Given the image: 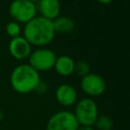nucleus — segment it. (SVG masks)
Here are the masks:
<instances>
[{
	"mask_svg": "<svg viewBox=\"0 0 130 130\" xmlns=\"http://www.w3.org/2000/svg\"><path fill=\"white\" fill-rule=\"evenodd\" d=\"M53 21L43 16H36L25 23L23 28V38L31 45L44 47L49 45L55 38Z\"/></svg>",
	"mask_w": 130,
	"mask_h": 130,
	"instance_id": "1",
	"label": "nucleus"
},
{
	"mask_svg": "<svg viewBox=\"0 0 130 130\" xmlns=\"http://www.w3.org/2000/svg\"><path fill=\"white\" fill-rule=\"evenodd\" d=\"M41 83L40 73L29 64H21L16 66L10 75L11 87L18 93H29L35 91Z\"/></svg>",
	"mask_w": 130,
	"mask_h": 130,
	"instance_id": "2",
	"label": "nucleus"
},
{
	"mask_svg": "<svg viewBox=\"0 0 130 130\" xmlns=\"http://www.w3.org/2000/svg\"><path fill=\"white\" fill-rule=\"evenodd\" d=\"M72 113L79 126L92 127L99 116V108L91 98H83L76 102Z\"/></svg>",
	"mask_w": 130,
	"mask_h": 130,
	"instance_id": "3",
	"label": "nucleus"
},
{
	"mask_svg": "<svg viewBox=\"0 0 130 130\" xmlns=\"http://www.w3.org/2000/svg\"><path fill=\"white\" fill-rule=\"evenodd\" d=\"M9 13L14 21L25 24L37 16V5L29 0H13L9 5Z\"/></svg>",
	"mask_w": 130,
	"mask_h": 130,
	"instance_id": "4",
	"label": "nucleus"
},
{
	"mask_svg": "<svg viewBox=\"0 0 130 130\" xmlns=\"http://www.w3.org/2000/svg\"><path fill=\"white\" fill-rule=\"evenodd\" d=\"M56 58L57 56L52 50L41 48L31 51L28 57V64L40 73L41 71H48L54 68Z\"/></svg>",
	"mask_w": 130,
	"mask_h": 130,
	"instance_id": "5",
	"label": "nucleus"
},
{
	"mask_svg": "<svg viewBox=\"0 0 130 130\" xmlns=\"http://www.w3.org/2000/svg\"><path fill=\"white\" fill-rule=\"evenodd\" d=\"M78 123L70 111H59L53 114L47 121L46 130H76Z\"/></svg>",
	"mask_w": 130,
	"mask_h": 130,
	"instance_id": "6",
	"label": "nucleus"
},
{
	"mask_svg": "<svg viewBox=\"0 0 130 130\" xmlns=\"http://www.w3.org/2000/svg\"><path fill=\"white\" fill-rule=\"evenodd\" d=\"M80 87L82 91L89 98L100 96L106 91L107 83L101 75L95 73H89L81 78Z\"/></svg>",
	"mask_w": 130,
	"mask_h": 130,
	"instance_id": "7",
	"label": "nucleus"
},
{
	"mask_svg": "<svg viewBox=\"0 0 130 130\" xmlns=\"http://www.w3.org/2000/svg\"><path fill=\"white\" fill-rule=\"evenodd\" d=\"M10 55L16 60H24L29 57L31 53V45L22 37H16L10 40L8 44Z\"/></svg>",
	"mask_w": 130,
	"mask_h": 130,
	"instance_id": "8",
	"label": "nucleus"
},
{
	"mask_svg": "<svg viewBox=\"0 0 130 130\" xmlns=\"http://www.w3.org/2000/svg\"><path fill=\"white\" fill-rule=\"evenodd\" d=\"M55 98L61 106L71 107L77 102V91L72 85L63 83L57 87L55 91Z\"/></svg>",
	"mask_w": 130,
	"mask_h": 130,
	"instance_id": "9",
	"label": "nucleus"
},
{
	"mask_svg": "<svg viewBox=\"0 0 130 130\" xmlns=\"http://www.w3.org/2000/svg\"><path fill=\"white\" fill-rule=\"evenodd\" d=\"M38 7L41 16L52 21L59 16L61 11V3L59 0H39Z\"/></svg>",
	"mask_w": 130,
	"mask_h": 130,
	"instance_id": "10",
	"label": "nucleus"
},
{
	"mask_svg": "<svg viewBox=\"0 0 130 130\" xmlns=\"http://www.w3.org/2000/svg\"><path fill=\"white\" fill-rule=\"evenodd\" d=\"M75 62L74 60L67 55H61L56 58L54 68L56 72L61 76H70L74 73Z\"/></svg>",
	"mask_w": 130,
	"mask_h": 130,
	"instance_id": "11",
	"label": "nucleus"
},
{
	"mask_svg": "<svg viewBox=\"0 0 130 130\" xmlns=\"http://www.w3.org/2000/svg\"><path fill=\"white\" fill-rule=\"evenodd\" d=\"M74 21L68 16H58L53 20L56 34H68L74 29Z\"/></svg>",
	"mask_w": 130,
	"mask_h": 130,
	"instance_id": "12",
	"label": "nucleus"
},
{
	"mask_svg": "<svg viewBox=\"0 0 130 130\" xmlns=\"http://www.w3.org/2000/svg\"><path fill=\"white\" fill-rule=\"evenodd\" d=\"M114 126V122L111 117L107 115H99L93 126V129L96 130H112Z\"/></svg>",
	"mask_w": 130,
	"mask_h": 130,
	"instance_id": "13",
	"label": "nucleus"
},
{
	"mask_svg": "<svg viewBox=\"0 0 130 130\" xmlns=\"http://www.w3.org/2000/svg\"><path fill=\"white\" fill-rule=\"evenodd\" d=\"M5 30L7 32V35L13 39V38H16V37H19L20 34H21V27L19 25L18 22L16 21H10L6 24V27H5Z\"/></svg>",
	"mask_w": 130,
	"mask_h": 130,
	"instance_id": "14",
	"label": "nucleus"
},
{
	"mask_svg": "<svg viewBox=\"0 0 130 130\" xmlns=\"http://www.w3.org/2000/svg\"><path fill=\"white\" fill-rule=\"evenodd\" d=\"M74 73H76L79 77H84L87 74L90 73V67L89 64L85 61H78L77 63H75V67H74Z\"/></svg>",
	"mask_w": 130,
	"mask_h": 130,
	"instance_id": "15",
	"label": "nucleus"
},
{
	"mask_svg": "<svg viewBox=\"0 0 130 130\" xmlns=\"http://www.w3.org/2000/svg\"><path fill=\"white\" fill-rule=\"evenodd\" d=\"M76 130H94L93 127H89V126H78Z\"/></svg>",
	"mask_w": 130,
	"mask_h": 130,
	"instance_id": "16",
	"label": "nucleus"
},
{
	"mask_svg": "<svg viewBox=\"0 0 130 130\" xmlns=\"http://www.w3.org/2000/svg\"><path fill=\"white\" fill-rule=\"evenodd\" d=\"M99 3H102V4H109L111 3L113 0H96Z\"/></svg>",
	"mask_w": 130,
	"mask_h": 130,
	"instance_id": "17",
	"label": "nucleus"
},
{
	"mask_svg": "<svg viewBox=\"0 0 130 130\" xmlns=\"http://www.w3.org/2000/svg\"><path fill=\"white\" fill-rule=\"evenodd\" d=\"M3 118H4V114H3V112H2V110H0V123L2 122V120H3Z\"/></svg>",
	"mask_w": 130,
	"mask_h": 130,
	"instance_id": "18",
	"label": "nucleus"
},
{
	"mask_svg": "<svg viewBox=\"0 0 130 130\" xmlns=\"http://www.w3.org/2000/svg\"><path fill=\"white\" fill-rule=\"evenodd\" d=\"M29 1H31V2H34V3H36V2H38L39 0H29Z\"/></svg>",
	"mask_w": 130,
	"mask_h": 130,
	"instance_id": "19",
	"label": "nucleus"
}]
</instances>
